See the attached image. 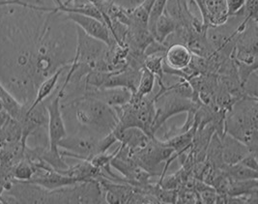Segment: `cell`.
<instances>
[{
	"label": "cell",
	"instance_id": "19",
	"mask_svg": "<svg viewBox=\"0 0 258 204\" xmlns=\"http://www.w3.org/2000/svg\"><path fill=\"white\" fill-rule=\"evenodd\" d=\"M228 18H237L240 16L244 17L246 0H224Z\"/></svg>",
	"mask_w": 258,
	"mask_h": 204
},
{
	"label": "cell",
	"instance_id": "2",
	"mask_svg": "<svg viewBox=\"0 0 258 204\" xmlns=\"http://www.w3.org/2000/svg\"><path fill=\"white\" fill-rule=\"evenodd\" d=\"M257 97L238 99L224 116L223 132L246 144L250 152L257 153Z\"/></svg>",
	"mask_w": 258,
	"mask_h": 204
},
{
	"label": "cell",
	"instance_id": "20",
	"mask_svg": "<svg viewBox=\"0 0 258 204\" xmlns=\"http://www.w3.org/2000/svg\"><path fill=\"white\" fill-rule=\"evenodd\" d=\"M114 4H116L119 7L132 11L136 8H138L140 5H141L145 0H108Z\"/></svg>",
	"mask_w": 258,
	"mask_h": 204
},
{
	"label": "cell",
	"instance_id": "5",
	"mask_svg": "<svg viewBox=\"0 0 258 204\" xmlns=\"http://www.w3.org/2000/svg\"><path fill=\"white\" fill-rule=\"evenodd\" d=\"M99 138L84 132L67 134L59 142L60 155L77 160L89 161L96 154H99Z\"/></svg>",
	"mask_w": 258,
	"mask_h": 204
},
{
	"label": "cell",
	"instance_id": "16",
	"mask_svg": "<svg viewBox=\"0 0 258 204\" xmlns=\"http://www.w3.org/2000/svg\"><path fill=\"white\" fill-rule=\"evenodd\" d=\"M222 170L224 174L232 181L249 180V179H257V170L251 169L244 166L241 163H237L234 165H224Z\"/></svg>",
	"mask_w": 258,
	"mask_h": 204
},
{
	"label": "cell",
	"instance_id": "6",
	"mask_svg": "<svg viewBox=\"0 0 258 204\" xmlns=\"http://www.w3.org/2000/svg\"><path fill=\"white\" fill-rule=\"evenodd\" d=\"M64 15L69 21L76 24L77 26H79L87 35L106 43L108 47L117 44L113 36L111 35L108 27L101 21L92 17L83 16L76 13H64Z\"/></svg>",
	"mask_w": 258,
	"mask_h": 204
},
{
	"label": "cell",
	"instance_id": "4",
	"mask_svg": "<svg viewBox=\"0 0 258 204\" xmlns=\"http://www.w3.org/2000/svg\"><path fill=\"white\" fill-rule=\"evenodd\" d=\"M76 32L77 45L73 61L84 64L91 70L106 72L105 58L108 46L106 43L87 35L77 25Z\"/></svg>",
	"mask_w": 258,
	"mask_h": 204
},
{
	"label": "cell",
	"instance_id": "13",
	"mask_svg": "<svg viewBox=\"0 0 258 204\" xmlns=\"http://www.w3.org/2000/svg\"><path fill=\"white\" fill-rule=\"evenodd\" d=\"M69 67L70 66H65V67L60 68L56 72H54L51 76L47 77V79H45L41 84H39V86L37 88V92H36L35 99L28 109L35 108L37 105L45 102L46 99H48L54 93V91L58 87L60 76L65 72Z\"/></svg>",
	"mask_w": 258,
	"mask_h": 204
},
{
	"label": "cell",
	"instance_id": "18",
	"mask_svg": "<svg viewBox=\"0 0 258 204\" xmlns=\"http://www.w3.org/2000/svg\"><path fill=\"white\" fill-rule=\"evenodd\" d=\"M156 77L152 73L148 71L146 68L141 69V79L139 82V85L137 91L134 95L138 97H145L151 95L155 88L156 84Z\"/></svg>",
	"mask_w": 258,
	"mask_h": 204
},
{
	"label": "cell",
	"instance_id": "10",
	"mask_svg": "<svg viewBox=\"0 0 258 204\" xmlns=\"http://www.w3.org/2000/svg\"><path fill=\"white\" fill-rule=\"evenodd\" d=\"M192 56L186 45L179 43L169 45L164 52V66L172 71L183 72L189 65Z\"/></svg>",
	"mask_w": 258,
	"mask_h": 204
},
{
	"label": "cell",
	"instance_id": "12",
	"mask_svg": "<svg viewBox=\"0 0 258 204\" xmlns=\"http://www.w3.org/2000/svg\"><path fill=\"white\" fill-rule=\"evenodd\" d=\"M112 132L120 144L128 147L132 151L144 147L153 138L138 127H130L125 129L116 127Z\"/></svg>",
	"mask_w": 258,
	"mask_h": 204
},
{
	"label": "cell",
	"instance_id": "14",
	"mask_svg": "<svg viewBox=\"0 0 258 204\" xmlns=\"http://www.w3.org/2000/svg\"><path fill=\"white\" fill-rule=\"evenodd\" d=\"M178 27L179 24L176 21L164 11L155 25L153 37L156 41L160 43H164L168 37L172 35L176 31Z\"/></svg>",
	"mask_w": 258,
	"mask_h": 204
},
{
	"label": "cell",
	"instance_id": "15",
	"mask_svg": "<svg viewBox=\"0 0 258 204\" xmlns=\"http://www.w3.org/2000/svg\"><path fill=\"white\" fill-rule=\"evenodd\" d=\"M164 53H154L145 55L143 60V67L148 71L152 73L156 77L159 88L164 87Z\"/></svg>",
	"mask_w": 258,
	"mask_h": 204
},
{
	"label": "cell",
	"instance_id": "1",
	"mask_svg": "<svg viewBox=\"0 0 258 204\" xmlns=\"http://www.w3.org/2000/svg\"><path fill=\"white\" fill-rule=\"evenodd\" d=\"M61 108L74 113L81 128L78 132L89 133L99 139L113 132L119 123L115 109L93 97L82 96L61 102Z\"/></svg>",
	"mask_w": 258,
	"mask_h": 204
},
{
	"label": "cell",
	"instance_id": "22",
	"mask_svg": "<svg viewBox=\"0 0 258 204\" xmlns=\"http://www.w3.org/2000/svg\"><path fill=\"white\" fill-rule=\"evenodd\" d=\"M87 1H89V2H91V3H96L98 0H87Z\"/></svg>",
	"mask_w": 258,
	"mask_h": 204
},
{
	"label": "cell",
	"instance_id": "8",
	"mask_svg": "<svg viewBox=\"0 0 258 204\" xmlns=\"http://www.w3.org/2000/svg\"><path fill=\"white\" fill-rule=\"evenodd\" d=\"M83 96L93 97L111 108H116L129 103L133 97V92L125 87L97 88L86 85Z\"/></svg>",
	"mask_w": 258,
	"mask_h": 204
},
{
	"label": "cell",
	"instance_id": "9",
	"mask_svg": "<svg viewBox=\"0 0 258 204\" xmlns=\"http://www.w3.org/2000/svg\"><path fill=\"white\" fill-rule=\"evenodd\" d=\"M27 182L36 184L47 190H56L74 185L81 180L65 175L53 168H36L34 175Z\"/></svg>",
	"mask_w": 258,
	"mask_h": 204
},
{
	"label": "cell",
	"instance_id": "11",
	"mask_svg": "<svg viewBox=\"0 0 258 204\" xmlns=\"http://www.w3.org/2000/svg\"><path fill=\"white\" fill-rule=\"evenodd\" d=\"M222 156L224 165H234L241 162L250 153L246 144L236 140L233 137L223 132L221 135ZM253 153V152H252Z\"/></svg>",
	"mask_w": 258,
	"mask_h": 204
},
{
	"label": "cell",
	"instance_id": "17",
	"mask_svg": "<svg viewBox=\"0 0 258 204\" xmlns=\"http://www.w3.org/2000/svg\"><path fill=\"white\" fill-rule=\"evenodd\" d=\"M35 171V167L32 165V163L24 158L9 169L8 176L13 180L27 182L32 178Z\"/></svg>",
	"mask_w": 258,
	"mask_h": 204
},
{
	"label": "cell",
	"instance_id": "21",
	"mask_svg": "<svg viewBox=\"0 0 258 204\" xmlns=\"http://www.w3.org/2000/svg\"><path fill=\"white\" fill-rule=\"evenodd\" d=\"M12 117H11V115L3 108V109H1L0 110V129L8 122V121L10 120Z\"/></svg>",
	"mask_w": 258,
	"mask_h": 204
},
{
	"label": "cell",
	"instance_id": "7",
	"mask_svg": "<svg viewBox=\"0 0 258 204\" xmlns=\"http://www.w3.org/2000/svg\"><path fill=\"white\" fill-rule=\"evenodd\" d=\"M200 9L202 23L206 27H217L229 20L224 0H194Z\"/></svg>",
	"mask_w": 258,
	"mask_h": 204
},
{
	"label": "cell",
	"instance_id": "3",
	"mask_svg": "<svg viewBox=\"0 0 258 204\" xmlns=\"http://www.w3.org/2000/svg\"><path fill=\"white\" fill-rule=\"evenodd\" d=\"M167 89L161 94H153L156 106V116L153 123V133L162 128L166 121L179 113L188 112L192 108H200L201 103L179 94L171 84H165Z\"/></svg>",
	"mask_w": 258,
	"mask_h": 204
}]
</instances>
